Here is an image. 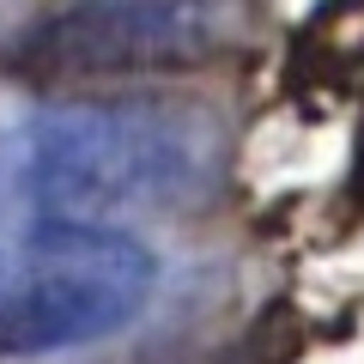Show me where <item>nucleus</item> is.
<instances>
[{"label":"nucleus","mask_w":364,"mask_h":364,"mask_svg":"<svg viewBox=\"0 0 364 364\" xmlns=\"http://www.w3.org/2000/svg\"><path fill=\"white\" fill-rule=\"evenodd\" d=\"M213 170V128L158 97L49 104L0 134V213L25 225H109L188 200Z\"/></svg>","instance_id":"f257e3e1"},{"label":"nucleus","mask_w":364,"mask_h":364,"mask_svg":"<svg viewBox=\"0 0 364 364\" xmlns=\"http://www.w3.org/2000/svg\"><path fill=\"white\" fill-rule=\"evenodd\" d=\"M158 261L116 225H25L0 255V352H43L109 340L146 310Z\"/></svg>","instance_id":"f03ea898"},{"label":"nucleus","mask_w":364,"mask_h":364,"mask_svg":"<svg viewBox=\"0 0 364 364\" xmlns=\"http://www.w3.org/2000/svg\"><path fill=\"white\" fill-rule=\"evenodd\" d=\"M243 0H73L18 37L13 61L37 79L170 73L231 49Z\"/></svg>","instance_id":"7ed1b4c3"}]
</instances>
